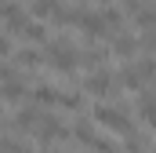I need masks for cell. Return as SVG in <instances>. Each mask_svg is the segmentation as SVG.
Here are the masks:
<instances>
[{"mask_svg":"<svg viewBox=\"0 0 156 153\" xmlns=\"http://www.w3.org/2000/svg\"><path fill=\"white\" fill-rule=\"evenodd\" d=\"M73 135H76L80 146H83V150H91V153H120V150H116V142H109L105 135H98L91 120H80L76 128H73Z\"/></svg>","mask_w":156,"mask_h":153,"instance_id":"cell-1","label":"cell"},{"mask_svg":"<svg viewBox=\"0 0 156 153\" xmlns=\"http://www.w3.org/2000/svg\"><path fill=\"white\" fill-rule=\"evenodd\" d=\"M44 58L58 69V73H73L80 66V55L66 44V40H47V51H44Z\"/></svg>","mask_w":156,"mask_h":153,"instance_id":"cell-2","label":"cell"},{"mask_svg":"<svg viewBox=\"0 0 156 153\" xmlns=\"http://www.w3.org/2000/svg\"><path fill=\"white\" fill-rule=\"evenodd\" d=\"M94 124L98 128H105V131H113V135H131V120L120 113L116 106H94Z\"/></svg>","mask_w":156,"mask_h":153,"instance_id":"cell-3","label":"cell"},{"mask_svg":"<svg viewBox=\"0 0 156 153\" xmlns=\"http://www.w3.org/2000/svg\"><path fill=\"white\" fill-rule=\"evenodd\" d=\"M76 29H80V33H83L87 40H102V37H109V29H105V18H102V11H83V7H80Z\"/></svg>","mask_w":156,"mask_h":153,"instance_id":"cell-4","label":"cell"},{"mask_svg":"<svg viewBox=\"0 0 156 153\" xmlns=\"http://www.w3.org/2000/svg\"><path fill=\"white\" fill-rule=\"evenodd\" d=\"M113 88H116V84H113V73H109V69H94V73L83 76V91L94 95V99H105Z\"/></svg>","mask_w":156,"mask_h":153,"instance_id":"cell-5","label":"cell"},{"mask_svg":"<svg viewBox=\"0 0 156 153\" xmlns=\"http://www.w3.org/2000/svg\"><path fill=\"white\" fill-rule=\"evenodd\" d=\"M0 18H4V26H7V33H22L26 29V11H22V4H15V0H0Z\"/></svg>","mask_w":156,"mask_h":153,"instance_id":"cell-6","label":"cell"},{"mask_svg":"<svg viewBox=\"0 0 156 153\" xmlns=\"http://www.w3.org/2000/svg\"><path fill=\"white\" fill-rule=\"evenodd\" d=\"M22 95H26L22 76H11V80H4V84H0V99H4V102H18Z\"/></svg>","mask_w":156,"mask_h":153,"instance_id":"cell-7","label":"cell"},{"mask_svg":"<svg viewBox=\"0 0 156 153\" xmlns=\"http://www.w3.org/2000/svg\"><path fill=\"white\" fill-rule=\"evenodd\" d=\"M134 51H138V40L127 37V33H116V40H113V55H116V58H131Z\"/></svg>","mask_w":156,"mask_h":153,"instance_id":"cell-8","label":"cell"},{"mask_svg":"<svg viewBox=\"0 0 156 153\" xmlns=\"http://www.w3.org/2000/svg\"><path fill=\"white\" fill-rule=\"evenodd\" d=\"M18 37L29 40V44H44V47H47V29H44V22H33V18H29V22H26V29H22Z\"/></svg>","mask_w":156,"mask_h":153,"instance_id":"cell-9","label":"cell"},{"mask_svg":"<svg viewBox=\"0 0 156 153\" xmlns=\"http://www.w3.org/2000/svg\"><path fill=\"white\" fill-rule=\"evenodd\" d=\"M58 7H62L58 0H33V7H29V11H33V18H55V15H58Z\"/></svg>","mask_w":156,"mask_h":153,"instance_id":"cell-10","label":"cell"},{"mask_svg":"<svg viewBox=\"0 0 156 153\" xmlns=\"http://www.w3.org/2000/svg\"><path fill=\"white\" fill-rule=\"evenodd\" d=\"M15 62L26 66V69H33V66H40V51L37 47H18V51H15Z\"/></svg>","mask_w":156,"mask_h":153,"instance_id":"cell-11","label":"cell"},{"mask_svg":"<svg viewBox=\"0 0 156 153\" xmlns=\"http://www.w3.org/2000/svg\"><path fill=\"white\" fill-rule=\"evenodd\" d=\"M134 22H138V29H145V33H156V7H142V11L134 15Z\"/></svg>","mask_w":156,"mask_h":153,"instance_id":"cell-12","label":"cell"},{"mask_svg":"<svg viewBox=\"0 0 156 153\" xmlns=\"http://www.w3.org/2000/svg\"><path fill=\"white\" fill-rule=\"evenodd\" d=\"M134 69H138V76H142V84H145V80H156V55H145Z\"/></svg>","mask_w":156,"mask_h":153,"instance_id":"cell-13","label":"cell"},{"mask_svg":"<svg viewBox=\"0 0 156 153\" xmlns=\"http://www.w3.org/2000/svg\"><path fill=\"white\" fill-rule=\"evenodd\" d=\"M58 102V91L55 88H37L33 91V106H55Z\"/></svg>","mask_w":156,"mask_h":153,"instance_id":"cell-14","label":"cell"},{"mask_svg":"<svg viewBox=\"0 0 156 153\" xmlns=\"http://www.w3.org/2000/svg\"><path fill=\"white\" fill-rule=\"evenodd\" d=\"M58 106L62 110H80L83 106V95L80 91H66V95H58Z\"/></svg>","mask_w":156,"mask_h":153,"instance_id":"cell-15","label":"cell"},{"mask_svg":"<svg viewBox=\"0 0 156 153\" xmlns=\"http://www.w3.org/2000/svg\"><path fill=\"white\" fill-rule=\"evenodd\" d=\"M0 153H29V146L18 142V139H11V135H4L0 139Z\"/></svg>","mask_w":156,"mask_h":153,"instance_id":"cell-16","label":"cell"},{"mask_svg":"<svg viewBox=\"0 0 156 153\" xmlns=\"http://www.w3.org/2000/svg\"><path fill=\"white\" fill-rule=\"evenodd\" d=\"M15 40H11V33L7 29H0V58H15Z\"/></svg>","mask_w":156,"mask_h":153,"instance_id":"cell-17","label":"cell"},{"mask_svg":"<svg viewBox=\"0 0 156 153\" xmlns=\"http://www.w3.org/2000/svg\"><path fill=\"white\" fill-rule=\"evenodd\" d=\"M123 150H127V153H145V139H142V135H134V131H131V135H127V139H123Z\"/></svg>","mask_w":156,"mask_h":153,"instance_id":"cell-18","label":"cell"},{"mask_svg":"<svg viewBox=\"0 0 156 153\" xmlns=\"http://www.w3.org/2000/svg\"><path fill=\"white\" fill-rule=\"evenodd\" d=\"M76 4H83V0H76Z\"/></svg>","mask_w":156,"mask_h":153,"instance_id":"cell-19","label":"cell"}]
</instances>
